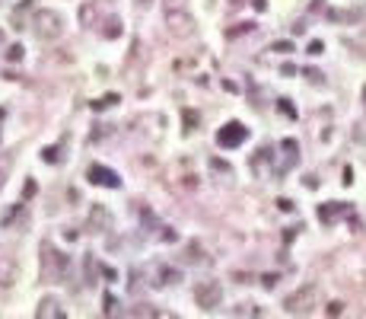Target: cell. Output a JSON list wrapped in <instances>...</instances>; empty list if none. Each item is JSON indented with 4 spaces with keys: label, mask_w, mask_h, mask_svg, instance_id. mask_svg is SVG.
<instances>
[{
    "label": "cell",
    "mask_w": 366,
    "mask_h": 319,
    "mask_svg": "<svg viewBox=\"0 0 366 319\" xmlns=\"http://www.w3.org/2000/svg\"><path fill=\"white\" fill-rule=\"evenodd\" d=\"M277 208H280V211H293V201H290V198H277Z\"/></svg>",
    "instance_id": "cb8c5ba5"
},
{
    "label": "cell",
    "mask_w": 366,
    "mask_h": 319,
    "mask_svg": "<svg viewBox=\"0 0 366 319\" xmlns=\"http://www.w3.org/2000/svg\"><path fill=\"white\" fill-rule=\"evenodd\" d=\"M350 208L347 205H341V201H328V205H318V220L322 223H335L337 217H344Z\"/></svg>",
    "instance_id": "52a82bcc"
},
{
    "label": "cell",
    "mask_w": 366,
    "mask_h": 319,
    "mask_svg": "<svg viewBox=\"0 0 366 319\" xmlns=\"http://www.w3.org/2000/svg\"><path fill=\"white\" fill-rule=\"evenodd\" d=\"M35 316H38V319H48V316H58V319H61V316H67V313H64V310H61V303L54 300V297H45V300L38 303Z\"/></svg>",
    "instance_id": "ba28073f"
},
{
    "label": "cell",
    "mask_w": 366,
    "mask_h": 319,
    "mask_svg": "<svg viewBox=\"0 0 366 319\" xmlns=\"http://www.w3.org/2000/svg\"><path fill=\"white\" fill-rule=\"evenodd\" d=\"M277 106H280V112L287 115V118H296V108L290 106V99H280V103H277Z\"/></svg>",
    "instance_id": "d6986e66"
},
{
    "label": "cell",
    "mask_w": 366,
    "mask_h": 319,
    "mask_svg": "<svg viewBox=\"0 0 366 319\" xmlns=\"http://www.w3.org/2000/svg\"><path fill=\"white\" fill-rule=\"evenodd\" d=\"M341 182H344V185H350V182H354V169H350V166H344V173H341Z\"/></svg>",
    "instance_id": "603a6c76"
},
{
    "label": "cell",
    "mask_w": 366,
    "mask_h": 319,
    "mask_svg": "<svg viewBox=\"0 0 366 319\" xmlns=\"http://www.w3.org/2000/svg\"><path fill=\"white\" fill-rule=\"evenodd\" d=\"M261 284H264V287L271 290V287H274V284H277V275H264V278H261Z\"/></svg>",
    "instance_id": "83f0119b"
},
{
    "label": "cell",
    "mask_w": 366,
    "mask_h": 319,
    "mask_svg": "<svg viewBox=\"0 0 366 319\" xmlns=\"http://www.w3.org/2000/svg\"><path fill=\"white\" fill-rule=\"evenodd\" d=\"M0 182H3V173H0Z\"/></svg>",
    "instance_id": "e575fe53"
},
{
    "label": "cell",
    "mask_w": 366,
    "mask_h": 319,
    "mask_svg": "<svg viewBox=\"0 0 366 319\" xmlns=\"http://www.w3.org/2000/svg\"><path fill=\"white\" fill-rule=\"evenodd\" d=\"M16 281V265L6 259H0V287H6V284Z\"/></svg>",
    "instance_id": "9c48e42d"
},
{
    "label": "cell",
    "mask_w": 366,
    "mask_h": 319,
    "mask_svg": "<svg viewBox=\"0 0 366 319\" xmlns=\"http://www.w3.org/2000/svg\"><path fill=\"white\" fill-rule=\"evenodd\" d=\"M32 29H35L38 38L51 42V38H58L61 32H64V19H61L54 10H38L35 16H32Z\"/></svg>",
    "instance_id": "7a4b0ae2"
},
{
    "label": "cell",
    "mask_w": 366,
    "mask_h": 319,
    "mask_svg": "<svg viewBox=\"0 0 366 319\" xmlns=\"http://www.w3.org/2000/svg\"><path fill=\"white\" fill-rule=\"evenodd\" d=\"M86 176H90L92 185H105V188H121V179L118 173H112L108 166H102V163H92L90 169H86Z\"/></svg>",
    "instance_id": "5b68a950"
},
{
    "label": "cell",
    "mask_w": 366,
    "mask_h": 319,
    "mask_svg": "<svg viewBox=\"0 0 366 319\" xmlns=\"http://www.w3.org/2000/svg\"><path fill=\"white\" fill-rule=\"evenodd\" d=\"M162 240H166V243H175V240H179V233H175V230H172V227H169V230H166V233H162Z\"/></svg>",
    "instance_id": "f546056e"
},
{
    "label": "cell",
    "mask_w": 366,
    "mask_h": 319,
    "mask_svg": "<svg viewBox=\"0 0 366 319\" xmlns=\"http://www.w3.org/2000/svg\"><path fill=\"white\" fill-rule=\"evenodd\" d=\"M220 300H223L220 281H201V284H194V303H198V307L216 310V307H220Z\"/></svg>",
    "instance_id": "3957f363"
},
{
    "label": "cell",
    "mask_w": 366,
    "mask_h": 319,
    "mask_svg": "<svg viewBox=\"0 0 366 319\" xmlns=\"http://www.w3.org/2000/svg\"><path fill=\"white\" fill-rule=\"evenodd\" d=\"M188 262H207L204 255H201V246H198V243H191V246H188Z\"/></svg>",
    "instance_id": "2e32d148"
},
{
    "label": "cell",
    "mask_w": 366,
    "mask_h": 319,
    "mask_svg": "<svg viewBox=\"0 0 366 319\" xmlns=\"http://www.w3.org/2000/svg\"><path fill=\"white\" fill-rule=\"evenodd\" d=\"M19 211H23V205H13V208H10V211H6V214H3V227H6V223H13V217H16Z\"/></svg>",
    "instance_id": "44dd1931"
},
{
    "label": "cell",
    "mask_w": 366,
    "mask_h": 319,
    "mask_svg": "<svg viewBox=\"0 0 366 319\" xmlns=\"http://www.w3.org/2000/svg\"><path fill=\"white\" fill-rule=\"evenodd\" d=\"M166 10H185V0H166Z\"/></svg>",
    "instance_id": "d4e9b609"
},
{
    "label": "cell",
    "mask_w": 366,
    "mask_h": 319,
    "mask_svg": "<svg viewBox=\"0 0 366 319\" xmlns=\"http://www.w3.org/2000/svg\"><path fill=\"white\" fill-rule=\"evenodd\" d=\"M290 29H293V35H303V32H306V26H303V23H293Z\"/></svg>",
    "instance_id": "4dcf8cb0"
},
{
    "label": "cell",
    "mask_w": 366,
    "mask_h": 319,
    "mask_svg": "<svg viewBox=\"0 0 366 319\" xmlns=\"http://www.w3.org/2000/svg\"><path fill=\"white\" fill-rule=\"evenodd\" d=\"M42 160H45V163H58V160H61V150H58V147H45V150H42Z\"/></svg>",
    "instance_id": "9a60e30c"
},
{
    "label": "cell",
    "mask_w": 366,
    "mask_h": 319,
    "mask_svg": "<svg viewBox=\"0 0 366 319\" xmlns=\"http://www.w3.org/2000/svg\"><path fill=\"white\" fill-rule=\"evenodd\" d=\"M105 35H108V38L121 35V23H115V19H112V23H108V29H105Z\"/></svg>",
    "instance_id": "7402d4cb"
},
{
    "label": "cell",
    "mask_w": 366,
    "mask_h": 319,
    "mask_svg": "<svg viewBox=\"0 0 366 319\" xmlns=\"http://www.w3.org/2000/svg\"><path fill=\"white\" fill-rule=\"evenodd\" d=\"M328 19H335V23H344V19H347V23H354V19H360V10H350V13L331 10V13H328Z\"/></svg>",
    "instance_id": "7c38bea8"
},
{
    "label": "cell",
    "mask_w": 366,
    "mask_h": 319,
    "mask_svg": "<svg viewBox=\"0 0 366 319\" xmlns=\"http://www.w3.org/2000/svg\"><path fill=\"white\" fill-rule=\"evenodd\" d=\"M245 141H248V128L242 125V121H229V125H223L220 131H216V144L226 147V150L245 144Z\"/></svg>",
    "instance_id": "277c9868"
},
{
    "label": "cell",
    "mask_w": 366,
    "mask_h": 319,
    "mask_svg": "<svg viewBox=\"0 0 366 319\" xmlns=\"http://www.w3.org/2000/svg\"><path fill=\"white\" fill-rule=\"evenodd\" d=\"M35 192H38V185H35V182H26V188H23V195H26V198H32Z\"/></svg>",
    "instance_id": "4316f807"
},
{
    "label": "cell",
    "mask_w": 366,
    "mask_h": 319,
    "mask_svg": "<svg viewBox=\"0 0 366 319\" xmlns=\"http://www.w3.org/2000/svg\"><path fill=\"white\" fill-rule=\"evenodd\" d=\"M341 313H344V303L341 300H331L328 303V316H341Z\"/></svg>",
    "instance_id": "ffe728a7"
},
{
    "label": "cell",
    "mask_w": 366,
    "mask_h": 319,
    "mask_svg": "<svg viewBox=\"0 0 366 319\" xmlns=\"http://www.w3.org/2000/svg\"><path fill=\"white\" fill-rule=\"evenodd\" d=\"M0 45H3V29H0Z\"/></svg>",
    "instance_id": "d6a6232c"
},
{
    "label": "cell",
    "mask_w": 366,
    "mask_h": 319,
    "mask_svg": "<svg viewBox=\"0 0 366 319\" xmlns=\"http://www.w3.org/2000/svg\"><path fill=\"white\" fill-rule=\"evenodd\" d=\"M271 51H277V54H290V51H296V45H293V42H274V45H271Z\"/></svg>",
    "instance_id": "5bb4252c"
},
{
    "label": "cell",
    "mask_w": 366,
    "mask_h": 319,
    "mask_svg": "<svg viewBox=\"0 0 366 319\" xmlns=\"http://www.w3.org/2000/svg\"><path fill=\"white\" fill-rule=\"evenodd\" d=\"M166 26L172 35H188L191 32V16H188V10H166Z\"/></svg>",
    "instance_id": "8992f818"
},
{
    "label": "cell",
    "mask_w": 366,
    "mask_h": 319,
    "mask_svg": "<svg viewBox=\"0 0 366 319\" xmlns=\"http://www.w3.org/2000/svg\"><path fill=\"white\" fill-rule=\"evenodd\" d=\"M255 10H258V13H261V10H268V3H264V0H255Z\"/></svg>",
    "instance_id": "1f68e13d"
},
{
    "label": "cell",
    "mask_w": 366,
    "mask_h": 319,
    "mask_svg": "<svg viewBox=\"0 0 366 319\" xmlns=\"http://www.w3.org/2000/svg\"><path fill=\"white\" fill-rule=\"evenodd\" d=\"M115 103H118V96L112 93V96H105V99H96V103H92V108H96V112H102L105 106H115Z\"/></svg>",
    "instance_id": "e0dca14e"
},
{
    "label": "cell",
    "mask_w": 366,
    "mask_h": 319,
    "mask_svg": "<svg viewBox=\"0 0 366 319\" xmlns=\"http://www.w3.org/2000/svg\"><path fill=\"white\" fill-rule=\"evenodd\" d=\"M315 307H318V287L315 284H303L300 290H293V294L283 300V310H287L290 316H306V313H312Z\"/></svg>",
    "instance_id": "6da1fadb"
},
{
    "label": "cell",
    "mask_w": 366,
    "mask_h": 319,
    "mask_svg": "<svg viewBox=\"0 0 366 319\" xmlns=\"http://www.w3.org/2000/svg\"><path fill=\"white\" fill-rule=\"evenodd\" d=\"M182 121H185V131H194V128H198V112H191V108H185V112H182Z\"/></svg>",
    "instance_id": "4fadbf2b"
},
{
    "label": "cell",
    "mask_w": 366,
    "mask_h": 319,
    "mask_svg": "<svg viewBox=\"0 0 366 319\" xmlns=\"http://www.w3.org/2000/svg\"><path fill=\"white\" fill-rule=\"evenodd\" d=\"M90 223H92V227H102V230H105V227H108V211L96 205V208H92V214H90Z\"/></svg>",
    "instance_id": "8fae6325"
},
{
    "label": "cell",
    "mask_w": 366,
    "mask_h": 319,
    "mask_svg": "<svg viewBox=\"0 0 366 319\" xmlns=\"http://www.w3.org/2000/svg\"><path fill=\"white\" fill-rule=\"evenodd\" d=\"M363 103H366V86H363Z\"/></svg>",
    "instance_id": "836d02e7"
},
{
    "label": "cell",
    "mask_w": 366,
    "mask_h": 319,
    "mask_svg": "<svg viewBox=\"0 0 366 319\" xmlns=\"http://www.w3.org/2000/svg\"><path fill=\"white\" fill-rule=\"evenodd\" d=\"M105 313H108V316L115 313V297H112V294H105Z\"/></svg>",
    "instance_id": "f1b7e54d"
},
{
    "label": "cell",
    "mask_w": 366,
    "mask_h": 319,
    "mask_svg": "<svg viewBox=\"0 0 366 319\" xmlns=\"http://www.w3.org/2000/svg\"><path fill=\"white\" fill-rule=\"evenodd\" d=\"M322 51H325V45L318 42V38H315V42H309V54H322Z\"/></svg>",
    "instance_id": "484cf974"
},
{
    "label": "cell",
    "mask_w": 366,
    "mask_h": 319,
    "mask_svg": "<svg viewBox=\"0 0 366 319\" xmlns=\"http://www.w3.org/2000/svg\"><path fill=\"white\" fill-rule=\"evenodd\" d=\"M6 61H23V45H10L6 48Z\"/></svg>",
    "instance_id": "ac0fdd59"
},
{
    "label": "cell",
    "mask_w": 366,
    "mask_h": 319,
    "mask_svg": "<svg viewBox=\"0 0 366 319\" xmlns=\"http://www.w3.org/2000/svg\"><path fill=\"white\" fill-rule=\"evenodd\" d=\"M182 281V271L179 268H159V281H156V287H162V284H179Z\"/></svg>",
    "instance_id": "30bf717a"
}]
</instances>
